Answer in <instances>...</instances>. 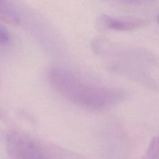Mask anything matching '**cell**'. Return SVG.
<instances>
[{
	"mask_svg": "<svg viewBox=\"0 0 159 159\" xmlns=\"http://www.w3.org/2000/svg\"><path fill=\"white\" fill-rule=\"evenodd\" d=\"M47 76L50 83L58 93L84 107L107 108L119 103L126 96L122 89L94 83L60 66L50 67Z\"/></svg>",
	"mask_w": 159,
	"mask_h": 159,
	"instance_id": "6da1fadb",
	"label": "cell"
},
{
	"mask_svg": "<svg viewBox=\"0 0 159 159\" xmlns=\"http://www.w3.org/2000/svg\"><path fill=\"white\" fill-rule=\"evenodd\" d=\"M6 148L11 159H90L18 130L7 134Z\"/></svg>",
	"mask_w": 159,
	"mask_h": 159,
	"instance_id": "7a4b0ae2",
	"label": "cell"
},
{
	"mask_svg": "<svg viewBox=\"0 0 159 159\" xmlns=\"http://www.w3.org/2000/svg\"><path fill=\"white\" fill-rule=\"evenodd\" d=\"M102 25L109 29L116 30H129L139 28L146 24V21L137 17H116L102 15L100 17Z\"/></svg>",
	"mask_w": 159,
	"mask_h": 159,
	"instance_id": "3957f363",
	"label": "cell"
},
{
	"mask_svg": "<svg viewBox=\"0 0 159 159\" xmlns=\"http://www.w3.org/2000/svg\"><path fill=\"white\" fill-rule=\"evenodd\" d=\"M22 15L17 6L9 1L0 0V19L12 25L19 24Z\"/></svg>",
	"mask_w": 159,
	"mask_h": 159,
	"instance_id": "277c9868",
	"label": "cell"
},
{
	"mask_svg": "<svg viewBox=\"0 0 159 159\" xmlns=\"http://www.w3.org/2000/svg\"><path fill=\"white\" fill-rule=\"evenodd\" d=\"M158 147V138L157 136H155L152 138L146 153L142 159H159Z\"/></svg>",
	"mask_w": 159,
	"mask_h": 159,
	"instance_id": "5b68a950",
	"label": "cell"
},
{
	"mask_svg": "<svg viewBox=\"0 0 159 159\" xmlns=\"http://www.w3.org/2000/svg\"><path fill=\"white\" fill-rule=\"evenodd\" d=\"M0 86H1V80H0Z\"/></svg>",
	"mask_w": 159,
	"mask_h": 159,
	"instance_id": "8992f818",
	"label": "cell"
}]
</instances>
